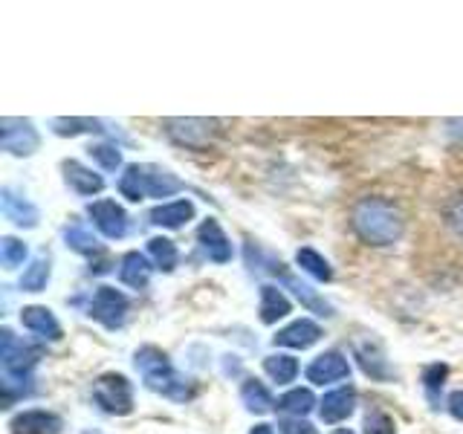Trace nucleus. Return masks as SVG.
I'll return each mask as SVG.
<instances>
[{"label": "nucleus", "instance_id": "8", "mask_svg": "<svg viewBox=\"0 0 463 434\" xmlns=\"http://www.w3.org/2000/svg\"><path fill=\"white\" fill-rule=\"evenodd\" d=\"M87 214L93 217V223H96V229L101 231V235L110 238V241L122 238L128 231V214L116 200L90 203V206H87Z\"/></svg>", "mask_w": 463, "mask_h": 434}, {"label": "nucleus", "instance_id": "9", "mask_svg": "<svg viewBox=\"0 0 463 434\" xmlns=\"http://www.w3.org/2000/svg\"><path fill=\"white\" fill-rule=\"evenodd\" d=\"M264 269H269L272 275H279V278L284 281V287H289V289H293V293L301 298V304H304V307H307V310H313V313H318V316H333V307H330V304L325 301V298H318V293H316V289H310L307 284H304V281H298L296 278V275L293 272H287V267L281 264V260H272V258H264Z\"/></svg>", "mask_w": 463, "mask_h": 434}, {"label": "nucleus", "instance_id": "22", "mask_svg": "<svg viewBox=\"0 0 463 434\" xmlns=\"http://www.w3.org/2000/svg\"><path fill=\"white\" fill-rule=\"evenodd\" d=\"M180 188L183 183L174 177L171 171L145 165V192H148V197H171V194H177Z\"/></svg>", "mask_w": 463, "mask_h": 434}, {"label": "nucleus", "instance_id": "25", "mask_svg": "<svg viewBox=\"0 0 463 434\" xmlns=\"http://www.w3.org/2000/svg\"><path fill=\"white\" fill-rule=\"evenodd\" d=\"M313 405H316V400L310 394V388H293L279 400V411L289 414V417H304L313 411Z\"/></svg>", "mask_w": 463, "mask_h": 434}, {"label": "nucleus", "instance_id": "5", "mask_svg": "<svg viewBox=\"0 0 463 434\" xmlns=\"http://www.w3.org/2000/svg\"><path fill=\"white\" fill-rule=\"evenodd\" d=\"M165 134L174 145H180V148L206 151L217 139V134H221V127H217L214 119H168Z\"/></svg>", "mask_w": 463, "mask_h": 434}, {"label": "nucleus", "instance_id": "21", "mask_svg": "<svg viewBox=\"0 0 463 434\" xmlns=\"http://www.w3.org/2000/svg\"><path fill=\"white\" fill-rule=\"evenodd\" d=\"M258 313H260V322H264V325H275L279 318H284L289 313V298L281 293L279 287H272V284L260 287V307H258Z\"/></svg>", "mask_w": 463, "mask_h": 434}, {"label": "nucleus", "instance_id": "30", "mask_svg": "<svg viewBox=\"0 0 463 434\" xmlns=\"http://www.w3.org/2000/svg\"><path fill=\"white\" fill-rule=\"evenodd\" d=\"M47 281H50V258H38L35 264L24 272L21 289L24 293H41V289H47Z\"/></svg>", "mask_w": 463, "mask_h": 434}, {"label": "nucleus", "instance_id": "34", "mask_svg": "<svg viewBox=\"0 0 463 434\" xmlns=\"http://www.w3.org/2000/svg\"><path fill=\"white\" fill-rule=\"evenodd\" d=\"M90 156H93V163H99L105 171H116V168L122 165V151L116 148V145H108V142L93 145Z\"/></svg>", "mask_w": 463, "mask_h": 434}, {"label": "nucleus", "instance_id": "24", "mask_svg": "<svg viewBox=\"0 0 463 434\" xmlns=\"http://www.w3.org/2000/svg\"><path fill=\"white\" fill-rule=\"evenodd\" d=\"M241 400H243L246 409L255 411V414H264V411H269L272 405H275L269 388L264 382H258V380H246L241 385Z\"/></svg>", "mask_w": 463, "mask_h": 434}, {"label": "nucleus", "instance_id": "31", "mask_svg": "<svg viewBox=\"0 0 463 434\" xmlns=\"http://www.w3.org/2000/svg\"><path fill=\"white\" fill-rule=\"evenodd\" d=\"M52 130L58 137H76V134H93V130H105L99 119H52Z\"/></svg>", "mask_w": 463, "mask_h": 434}, {"label": "nucleus", "instance_id": "32", "mask_svg": "<svg viewBox=\"0 0 463 434\" xmlns=\"http://www.w3.org/2000/svg\"><path fill=\"white\" fill-rule=\"evenodd\" d=\"M26 243L18 241V238H4L0 241V264L6 269H18L24 260H26Z\"/></svg>", "mask_w": 463, "mask_h": 434}, {"label": "nucleus", "instance_id": "27", "mask_svg": "<svg viewBox=\"0 0 463 434\" xmlns=\"http://www.w3.org/2000/svg\"><path fill=\"white\" fill-rule=\"evenodd\" d=\"M148 255L154 260V267L163 269V272H171L174 267H177V260H180L177 246H174V241H168V238H151L148 241Z\"/></svg>", "mask_w": 463, "mask_h": 434}, {"label": "nucleus", "instance_id": "18", "mask_svg": "<svg viewBox=\"0 0 463 434\" xmlns=\"http://www.w3.org/2000/svg\"><path fill=\"white\" fill-rule=\"evenodd\" d=\"M61 168H64L67 185L81 197H93V194L101 192V188H105V180H101L99 174H93L90 168H84L81 163H76V159H67Z\"/></svg>", "mask_w": 463, "mask_h": 434}, {"label": "nucleus", "instance_id": "10", "mask_svg": "<svg viewBox=\"0 0 463 434\" xmlns=\"http://www.w3.org/2000/svg\"><path fill=\"white\" fill-rule=\"evenodd\" d=\"M351 376V365L339 351H327L322 356H316L307 365V380L316 385H327V382H339Z\"/></svg>", "mask_w": 463, "mask_h": 434}, {"label": "nucleus", "instance_id": "17", "mask_svg": "<svg viewBox=\"0 0 463 434\" xmlns=\"http://www.w3.org/2000/svg\"><path fill=\"white\" fill-rule=\"evenodd\" d=\"M0 203H4V214L14 226H26V229L38 226V209L24 194L14 192V188H4L0 192Z\"/></svg>", "mask_w": 463, "mask_h": 434}, {"label": "nucleus", "instance_id": "11", "mask_svg": "<svg viewBox=\"0 0 463 434\" xmlns=\"http://www.w3.org/2000/svg\"><path fill=\"white\" fill-rule=\"evenodd\" d=\"M197 241L203 243V250H206V255L214 260V264H229L232 260V243H229L226 231L221 229V223H217L214 217L200 223Z\"/></svg>", "mask_w": 463, "mask_h": 434}, {"label": "nucleus", "instance_id": "40", "mask_svg": "<svg viewBox=\"0 0 463 434\" xmlns=\"http://www.w3.org/2000/svg\"><path fill=\"white\" fill-rule=\"evenodd\" d=\"M333 434H354L351 429H339V431H333Z\"/></svg>", "mask_w": 463, "mask_h": 434}, {"label": "nucleus", "instance_id": "23", "mask_svg": "<svg viewBox=\"0 0 463 434\" xmlns=\"http://www.w3.org/2000/svg\"><path fill=\"white\" fill-rule=\"evenodd\" d=\"M264 371H267L269 380H275L279 385H287V382H293L298 376V362H296V356L272 354V356L264 359Z\"/></svg>", "mask_w": 463, "mask_h": 434}, {"label": "nucleus", "instance_id": "36", "mask_svg": "<svg viewBox=\"0 0 463 434\" xmlns=\"http://www.w3.org/2000/svg\"><path fill=\"white\" fill-rule=\"evenodd\" d=\"M365 434H397V423L385 411H371L365 417Z\"/></svg>", "mask_w": 463, "mask_h": 434}, {"label": "nucleus", "instance_id": "33", "mask_svg": "<svg viewBox=\"0 0 463 434\" xmlns=\"http://www.w3.org/2000/svg\"><path fill=\"white\" fill-rule=\"evenodd\" d=\"M443 221L446 226L455 231L458 238H463V192L452 194L443 206Z\"/></svg>", "mask_w": 463, "mask_h": 434}, {"label": "nucleus", "instance_id": "15", "mask_svg": "<svg viewBox=\"0 0 463 434\" xmlns=\"http://www.w3.org/2000/svg\"><path fill=\"white\" fill-rule=\"evenodd\" d=\"M318 336H322V327H318L316 322H310V318H298V322L287 325L284 330L275 333V344L281 347H296V351H304V347H310L318 342Z\"/></svg>", "mask_w": 463, "mask_h": 434}, {"label": "nucleus", "instance_id": "16", "mask_svg": "<svg viewBox=\"0 0 463 434\" xmlns=\"http://www.w3.org/2000/svg\"><path fill=\"white\" fill-rule=\"evenodd\" d=\"M21 325L29 333L41 336V339H50V342L61 339V325H58V318L47 307H24L21 310Z\"/></svg>", "mask_w": 463, "mask_h": 434}, {"label": "nucleus", "instance_id": "13", "mask_svg": "<svg viewBox=\"0 0 463 434\" xmlns=\"http://www.w3.org/2000/svg\"><path fill=\"white\" fill-rule=\"evenodd\" d=\"M12 434H58L61 431V417L52 414V411H24L12 420Z\"/></svg>", "mask_w": 463, "mask_h": 434}, {"label": "nucleus", "instance_id": "37", "mask_svg": "<svg viewBox=\"0 0 463 434\" xmlns=\"http://www.w3.org/2000/svg\"><path fill=\"white\" fill-rule=\"evenodd\" d=\"M281 434H316V429L307 423L304 417H289V420H281Z\"/></svg>", "mask_w": 463, "mask_h": 434}, {"label": "nucleus", "instance_id": "4", "mask_svg": "<svg viewBox=\"0 0 463 434\" xmlns=\"http://www.w3.org/2000/svg\"><path fill=\"white\" fill-rule=\"evenodd\" d=\"M93 400L101 411L125 417L134 411V385L122 373H105L93 382Z\"/></svg>", "mask_w": 463, "mask_h": 434}, {"label": "nucleus", "instance_id": "6", "mask_svg": "<svg viewBox=\"0 0 463 434\" xmlns=\"http://www.w3.org/2000/svg\"><path fill=\"white\" fill-rule=\"evenodd\" d=\"M128 307L130 301L125 293H119L116 287H99L93 298H90V307H87V316L96 318L99 325H105L108 330H116L125 325L128 318Z\"/></svg>", "mask_w": 463, "mask_h": 434}, {"label": "nucleus", "instance_id": "14", "mask_svg": "<svg viewBox=\"0 0 463 434\" xmlns=\"http://www.w3.org/2000/svg\"><path fill=\"white\" fill-rule=\"evenodd\" d=\"M354 409H356V391L351 385L330 391V394H325L322 405H318L325 423H342V420L354 414Z\"/></svg>", "mask_w": 463, "mask_h": 434}, {"label": "nucleus", "instance_id": "38", "mask_svg": "<svg viewBox=\"0 0 463 434\" xmlns=\"http://www.w3.org/2000/svg\"><path fill=\"white\" fill-rule=\"evenodd\" d=\"M449 414H452L455 420H460V423H463V388L455 391V394L449 397Z\"/></svg>", "mask_w": 463, "mask_h": 434}, {"label": "nucleus", "instance_id": "19", "mask_svg": "<svg viewBox=\"0 0 463 434\" xmlns=\"http://www.w3.org/2000/svg\"><path fill=\"white\" fill-rule=\"evenodd\" d=\"M194 217V203L192 200H174V203H163L151 212V223L165 226V229H180Z\"/></svg>", "mask_w": 463, "mask_h": 434}, {"label": "nucleus", "instance_id": "35", "mask_svg": "<svg viewBox=\"0 0 463 434\" xmlns=\"http://www.w3.org/2000/svg\"><path fill=\"white\" fill-rule=\"evenodd\" d=\"M446 373H449V368L446 365H429L426 371H423V388H426V394H429V400L438 405V394L443 391V380H446Z\"/></svg>", "mask_w": 463, "mask_h": 434}, {"label": "nucleus", "instance_id": "1", "mask_svg": "<svg viewBox=\"0 0 463 434\" xmlns=\"http://www.w3.org/2000/svg\"><path fill=\"white\" fill-rule=\"evenodd\" d=\"M351 229L368 246H391L402 238V212L388 197H362L351 209Z\"/></svg>", "mask_w": 463, "mask_h": 434}, {"label": "nucleus", "instance_id": "28", "mask_svg": "<svg viewBox=\"0 0 463 434\" xmlns=\"http://www.w3.org/2000/svg\"><path fill=\"white\" fill-rule=\"evenodd\" d=\"M296 264L307 272V275H313L316 281H330L333 278V269H330V264L327 260L318 255L316 250H310V246H304V250H298L296 252Z\"/></svg>", "mask_w": 463, "mask_h": 434}, {"label": "nucleus", "instance_id": "26", "mask_svg": "<svg viewBox=\"0 0 463 434\" xmlns=\"http://www.w3.org/2000/svg\"><path fill=\"white\" fill-rule=\"evenodd\" d=\"M64 241H67L70 250H76L81 255H96V252H101V243L93 238V231L87 229V226H81V223L67 226L64 229Z\"/></svg>", "mask_w": 463, "mask_h": 434}, {"label": "nucleus", "instance_id": "2", "mask_svg": "<svg viewBox=\"0 0 463 434\" xmlns=\"http://www.w3.org/2000/svg\"><path fill=\"white\" fill-rule=\"evenodd\" d=\"M134 365L142 373V382L151 391H156V394H163L168 400H177V402L192 400L194 388L188 385V380H183L177 371H174L168 354L159 351L156 344H142L134 354Z\"/></svg>", "mask_w": 463, "mask_h": 434}, {"label": "nucleus", "instance_id": "7", "mask_svg": "<svg viewBox=\"0 0 463 434\" xmlns=\"http://www.w3.org/2000/svg\"><path fill=\"white\" fill-rule=\"evenodd\" d=\"M0 137H4V151L14 154V156H29L38 151V130L33 127L29 119H12L6 116L0 122Z\"/></svg>", "mask_w": 463, "mask_h": 434}, {"label": "nucleus", "instance_id": "3", "mask_svg": "<svg viewBox=\"0 0 463 434\" xmlns=\"http://www.w3.org/2000/svg\"><path fill=\"white\" fill-rule=\"evenodd\" d=\"M0 362H4V405L9 409L14 397L26 394V382H29V371L35 368L38 351H33L29 344H24L12 330L0 333Z\"/></svg>", "mask_w": 463, "mask_h": 434}, {"label": "nucleus", "instance_id": "20", "mask_svg": "<svg viewBox=\"0 0 463 434\" xmlns=\"http://www.w3.org/2000/svg\"><path fill=\"white\" fill-rule=\"evenodd\" d=\"M151 260L145 258L142 252H128L122 258V267H119V278L125 287L130 289H145L148 287V278H151Z\"/></svg>", "mask_w": 463, "mask_h": 434}, {"label": "nucleus", "instance_id": "12", "mask_svg": "<svg viewBox=\"0 0 463 434\" xmlns=\"http://www.w3.org/2000/svg\"><path fill=\"white\" fill-rule=\"evenodd\" d=\"M354 354L359 359L362 371H365L371 380H380V382L391 380V365H388V359H385L383 347H380V342H376V339L368 336V342H356Z\"/></svg>", "mask_w": 463, "mask_h": 434}, {"label": "nucleus", "instance_id": "39", "mask_svg": "<svg viewBox=\"0 0 463 434\" xmlns=\"http://www.w3.org/2000/svg\"><path fill=\"white\" fill-rule=\"evenodd\" d=\"M250 434H272V429H269L267 423H260V426H255V429H252Z\"/></svg>", "mask_w": 463, "mask_h": 434}, {"label": "nucleus", "instance_id": "29", "mask_svg": "<svg viewBox=\"0 0 463 434\" xmlns=\"http://www.w3.org/2000/svg\"><path fill=\"white\" fill-rule=\"evenodd\" d=\"M119 192L130 203H139L142 197H148L145 192V165H128L125 174L119 177Z\"/></svg>", "mask_w": 463, "mask_h": 434}]
</instances>
